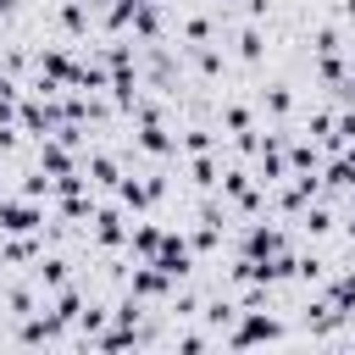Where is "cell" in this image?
<instances>
[{
    "label": "cell",
    "mask_w": 355,
    "mask_h": 355,
    "mask_svg": "<svg viewBox=\"0 0 355 355\" xmlns=\"http://www.w3.org/2000/svg\"><path fill=\"white\" fill-rule=\"evenodd\" d=\"M128 227H133V211H128L122 200H100L83 233H89L94 250H128Z\"/></svg>",
    "instance_id": "obj_1"
},
{
    "label": "cell",
    "mask_w": 355,
    "mask_h": 355,
    "mask_svg": "<svg viewBox=\"0 0 355 355\" xmlns=\"http://www.w3.org/2000/svg\"><path fill=\"white\" fill-rule=\"evenodd\" d=\"M155 266H161L172 283H189V277L200 272V255L189 250V233H183V227H166V239H161V250H155Z\"/></svg>",
    "instance_id": "obj_2"
},
{
    "label": "cell",
    "mask_w": 355,
    "mask_h": 355,
    "mask_svg": "<svg viewBox=\"0 0 355 355\" xmlns=\"http://www.w3.org/2000/svg\"><path fill=\"white\" fill-rule=\"evenodd\" d=\"M255 111H261V122H294V111H300L294 83H288V78H266V83L255 89Z\"/></svg>",
    "instance_id": "obj_3"
},
{
    "label": "cell",
    "mask_w": 355,
    "mask_h": 355,
    "mask_svg": "<svg viewBox=\"0 0 355 355\" xmlns=\"http://www.w3.org/2000/svg\"><path fill=\"white\" fill-rule=\"evenodd\" d=\"M322 294H327L344 316H355V266H333L327 283H322Z\"/></svg>",
    "instance_id": "obj_4"
},
{
    "label": "cell",
    "mask_w": 355,
    "mask_h": 355,
    "mask_svg": "<svg viewBox=\"0 0 355 355\" xmlns=\"http://www.w3.org/2000/svg\"><path fill=\"white\" fill-rule=\"evenodd\" d=\"M277 6H283V0H239V17H250V22H272Z\"/></svg>",
    "instance_id": "obj_5"
},
{
    "label": "cell",
    "mask_w": 355,
    "mask_h": 355,
    "mask_svg": "<svg viewBox=\"0 0 355 355\" xmlns=\"http://www.w3.org/2000/svg\"><path fill=\"white\" fill-rule=\"evenodd\" d=\"M205 6H216V11H239V0H205Z\"/></svg>",
    "instance_id": "obj_6"
},
{
    "label": "cell",
    "mask_w": 355,
    "mask_h": 355,
    "mask_svg": "<svg viewBox=\"0 0 355 355\" xmlns=\"http://www.w3.org/2000/svg\"><path fill=\"white\" fill-rule=\"evenodd\" d=\"M0 178H6V172H0Z\"/></svg>",
    "instance_id": "obj_7"
}]
</instances>
